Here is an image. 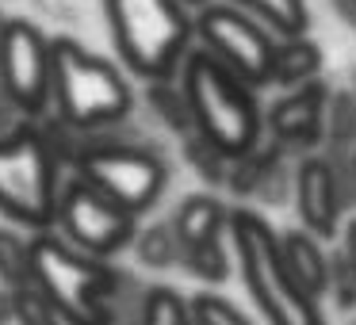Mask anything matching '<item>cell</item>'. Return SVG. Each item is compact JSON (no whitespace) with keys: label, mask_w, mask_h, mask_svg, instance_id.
Here are the masks:
<instances>
[{"label":"cell","mask_w":356,"mask_h":325,"mask_svg":"<svg viewBox=\"0 0 356 325\" xmlns=\"http://www.w3.org/2000/svg\"><path fill=\"white\" fill-rule=\"evenodd\" d=\"M35 253V287L70 325H123L119 291L127 276H119L104 256L77 249L70 238L39 230L31 238Z\"/></svg>","instance_id":"6da1fadb"},{"label":"cell","mask_w":356,"mask_h":325,"mask_svg":"<svg viewBox=\"0 0 356 325\" xmlns=\"http://www.w3.org/2000/svg\"><path fill=\"white\" fill-rule=\"evenodd\" d=\"M188 108H192L195 131L215 142L226 157H241L261 146L268 131V115L261 111L253 85L230 69L211 50L192 47L184 69H180Z\"/></svg>","instance_id":"7a4b0ae2"},{"label":"cell","mask_w":356,"mask_h":325,"mask_svg":"<svg viewBox=\"0 0 356 325\" xmlns=\"http://www.w3.org/2000/svg\"><path fill=\"white\" fill-rule=\"evenodd\" d=\"M230 249L249 299L257 302L268 325H330L318 299L302 291L299 279L287 272L284 253H280V233L268 226L264 215L249 207L230 210Z\"/></svg>","instance_id":"3957f363"},{"label":"cell","mask_w":356,"mask_h":325,"mask_svg":"<svg viewBox=\"0 0 356 325\" xmlns=\"http://www.w3.org/2000/svg\"><path fill=\"white\" fill-rule=\"evenodd\" d=\"M111 39L142 81H172L195 42V19L184 0H104Z\"/></svg>","instance_id":"277c9868"},{"label":"cell","mask_w":356,"mask_h":325,"mask_svg":"<svg viewBox=\"0 0 356 325\" xmlns=\"http://www.w3.org/2000/svg\"><path fill=\"white\" fill-rule=\"evenodd\" d=\"M134 92L119 65L77 39H54V111L65 131H100L131 115Z\"/></svg>","instance_id":"5b68a950"},{"label":"cell","mask_w":356,"mask_h":325,"mask_svg":"<svg viewBox=\"0 0 356 325\" xmlns=\"http://www.w3.org/2000/svg\"><path fill=\"white\" fill-rule=\"evenodd\" d=\"M58 146L42 126H16L0 134V215L27 230L58 222Z\"/></svg>","instance_id":"8992f818"},{"label":"cell","mask_w":356,"mask_h":325,"mask_svg":"<svg viewBox=\"0 0 356 325\" xmlns=\"http://www.w3.org/2000/svg\"><path fill=\"white\" fill-rule=\"evenodd\" d=\"M73 172L100 188L119 207L146 215L169 188V165L149 146H127V142H96V146L73 149Z\"/></svg>","instance_id":"52a82bcc"},{"label":"cell","mask_w":356,"mask_h":325,"mask_svg":"<svg viewBox=\"0 0 356 325\" xmlns=\"http://www.w3.org/2000/svg\"><path fill=\"white\" fill-rule=\"evenodd\" d=\"M0 92L27 119L54 103V39L31 19H4L0 27Z\"/></svg>","instance_id":"ba28073f"},{"label":"cell","mask_w":356,"mask_h":325,"mask_svg":"<svg viewBox=\"0 0 356 325\" xmlns=\"http://www.w3.org/2000/svg\"><path fill=\"white\" fill-rule=\"evenodd\" d=\"M272 27H264L257 16L234 8V4H215L195 12V39L203 50L222 58L238 77H245L253 88L272 85V65H276V47Z\"/></svg>","instance_id":"9c48e42d"},{"label":"cell","mask_w":356,"mask_h":325,"mask_svg":"<svg viewBox=\"0 0 356 325\" xmlns=\"http://www.w3.org/2000/svg\"><path fill=\"white\" fill-rule=\"evenodd\" d=\"M58 226L73 245L92 256H111L138 238V215L119 207L115 199H108L100 188H92L81 176H73L62 188Z\"/></svg>","instance_id":"30bf717a"},{"label":"cell","mask_w":356,"mask_h":325,"mask_svg":"<svg viewBox=\"0 0 356 325\" xmlns=\"http://www.w3.org/2000/svg\"><path fill=\"white\" fill-rule=\"evenodd\" d=\"M172 230L180 241V264L200 279H226V245L222 233H230V210L215 195H188L180 203Z\"/></svg>","instance_id":"8fae6325"},{"label":"cell","mask_w":356,"mask_h":325,"mask_svg":"<svg viewBox=\"0 0 356 325\" xmlns=\"http://www.w3.org/2000/svg\"><path fill=\"white\" fill-rule=\"evenodd\" d=\"M348 188H345V169H341L337 153H307L302 165L295 169V207H299L302 230L314 238L330 241L341 230V215H345Z\"/></svg>","instance_id":"7c38bea8"},{"label":"cell","mask_w":356,"mask_h":325,"mask_svg":"<svg viewBox=\"0 0 356 325\" xmlns=\"http://www.w3.org/2000/svg\"><path fill=\"white\" fill-rule=\"evenodd\" d=\"M325 108H330V88L322 85V77L302 88H291L268 111L272 142L284 153H310L325 146Z\"/></svg>","instance_id":"4fadbf2b"},{"label":"cell","mask_w":356,"mask_h":325,"mask_svg":"<svg viewBox=\"0 0 356 325\" xmlns=\"http://www.w3.org/2000/svg\"><path fill=\"white\" fill-rule=\"evenodd\" d=\"M280 253H284V264L299 287L314 299H325L330 291V256H325L322 241L314 238L310 230H284L280 233Z\"/></svg>","instance_id":"5bb4252c"},{"label":"cell","mask_w":356,"mask_h":325,"mask_svg":"<svg viewBox=\"0 0 356 325\" xmlns=\"http://www.w3.org/2000/svg\"><path fill=\"white\" fill-rule=\"evenodd\" d=\"M318 73H322V47L318 42H310L307 35L280 39L276 65H272V85H284L291 92V88H302L310 81H318Z\"/></svg>","instance_id":"9a60e30c"},{"label":"cell","mask_w":356,"mask_h":325,"mask_svg":"<svg viewBox=\"0 0 356 325\" xmlns=\"http://www.w3.org/2000/svg\"><path fill=\"white\" fill-rule=\"evenodd\" d=\"M234 8L257 16L264 27L280 35V39H291V35H307L310 27V12L302 0H226Z\"/></svg>","instance_id":"2e32d148"},{"label":"cell","mask_w":356,"mask_h":325,"mask_svg":"<svg viewBox=\"0 0 356 325\" xmlns=\"http://www.w3.org/2000/svg\"><path fill=\"white\" fill-rule=\"evenodd\" d=\"M138 325H200L195 322V306L192 299L177 291V287H146V299L138 310Z\"/></svg>","instance_id":"e0dca14e"},{"label":"cell","mask_w":356,"mask_h":325,"mask_svg":"<svg viewBox=\"0 0 356 325\" xmlns=\"http://www.w3.org/2000/svg\"><path fill=\"white\" fill-rule=\"evenodd\" d=\"M0 283L8 291L35 287V253L31 241H24L16 230L0 226Z\"/></svg>","instance_id":"ac0fdd59"},{"label":"cell","mask_w":356,"mask_h":325,"mask_svg":"<svg viewBox=\"0 0 356 325\" xmlns=\"http://www.w3.org/2000/svg\"><path fill=\"white\" fill-rule=\"evenodd\" d=\"M325 146H330V153H353L356 149V92H330Z\"/></svg>","instance_id":"d6986e66"},{"label":"cell","mask_w":356,"mask_h":325,"mask_svg":"<svg viewBox=\"0 0 356 325\" xmlns=\"http://www.w3.org/2000/svg\"><path fill=\"white\" fill-rule=\"evenodd\" d=\"M149 108L161 115V123L169 119L172 131L180 134H192L195 131V119H192V108H188V96H184V85H169V81H149Z\"/></svg>","instance_id":"ffe728a7"},{"label":"cell","mask_w":356,"mask_h":325,"mask_svg":"<svg viewBox=\"0 0 356 325\" xmlns=\"http://www.w3.org/2000/svg\"><path fill=\"white\" fill-rule=\"evenodd\" d=\"M134 249H138V260L149 264V268H172V264H180V241H177L172 222L169 226L157 222L149 230H142L134 238Z\"/></svg>","instance_id":"44dd1931"},{"label":"cell","mask_w":356,"mask_h":325,"mask_svg":"<svg viewBox=\"0 0 356 325\" xmlns=\"http://www.w3.org/2000/svg\"><path fill=\"white\" fill-rule=\"evenodd\" d=\"M16 322L19 325H70L47 302V294H42L39 287H24V291H16Z\"/></svg>","instance_id":"7402d4cb"},{"label":"cell","mask_w":356,"mask_h":325,"mask_svg":"<svg viewBox=\"0 0 356 325\" xmlns=\"http://www.w3.org/2000/svg\"><path fill=\"white\" fill-rule=\"evenodd\" d=\"M192 306H195V322L200 325H253L234 302H226L222 294H195Z\"/></svg>","instance_id":"603a6c76"},{"label":"cell","mask_w":356,"mask_h":325,"mask_svg":"<svg viewBox=\"0 0 356 325\" xmlns=\"http://www.w3.org/2000/svg\"><path fill=\"white\" fill-rule=\"evenodd\" d=\"M325 299H333L345 314L356 310V272L348 268L345 253H337L333 264H330V291H325Z\"/></svg>","instance_id":"cb8c5ba5"},{"label":"cell","mask_w":356,"mask_h":325,"mask_svg":"<svg viewBox=\"0 0 356 325\" xmlns=\"http://www.w3.org/2000/svg\"><path fill=\"white\" fill-rule=\"evenodd\" d=\"M341 157V169H345V188H348V199L356 203V149L353 153H337Z\"/></svg>","instance_id":"d4e9b609"},{"label":"cell","mask_w":356,"mask_h":325,"mask_svg":"<svg viewBox=\"0 0 356 325\" xmlns=\"http://www.w3.org/2000/svg\"><path fill=\"white\" fill-rule=\"evenodd\" d=\"M12 317H16V291H8L0 283V325H8Z\"/></svg>","instance_id":"484cf974"},{"label":"cell","mask_w":356,"mask_h":325,"mask_svg":"<svg viewBox=\"0 0 356 325\" xmlns=\"http://www.w3.org/2000/svg\"><path fill=\"white\" fill-rule=\"evenodd\" d=\"M341 253H345V260H348V268L356 272V218L345 226V245H341Z\"/></svg>","instance_id":"4316f807"},{"label":"cell","mask_w":356,"mask_h":325,"mask_svg":"<svg viewBox=\"0 0 356 325\" xmlns=\"http://www.w3.org/2000/svg\"><path fill=\"white\" fill-rule=\"evenodd\" d=\"M333 8H337V16L356 31V0H333Z\"/></svg>","instance_id":"83f0119b"},{"label":"cell","mask_w":356,"mask_h":325,"mask_svg":"<svg viewBox=\"0 0 356 325\" xmlns=\"http://www.w3.org/2000/svg\"><path fill=\"white\" fill-rule=\"evenodd\" d=\"M184 4H188V8H195V12H200V8H207L211 0H184Z\"/></svg>","instance_id":"f1b7e54d"},{"label":"cell","mask_w":356,"mask_h":325,"mask_svg":"<svg viewBox=\"0 0 356 325\" xmlns=\"http://www.w3.org/2000/svg\"><path fill=\"white\" fill-rule=\"evenodd\" d=\"M0 27H4V19H0Z\"/></svg>","instance_id":"f546056e"}]
</instances>
